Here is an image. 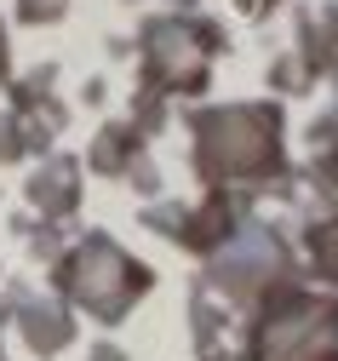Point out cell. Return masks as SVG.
<instances>
[{"instance_id": "obj_1", "label": "cell", "mask_w": 338, "mask_h": 361, "mask_svg": "<svg viewBox=\"0 0 338 361\" xmlns=\"http://www.w3.org/2000/svg\"><path fill=\"white\" fill-rule=\"evenodd\" d=\"M58 287L80 304V310H92L98 322H121V315L138 304V293L150 287V269H138L121 247H109L104 235H92V241H80L75 247V258L58 269Z\"/></svg>"}, {"instance_id": "obj_2", "label": "cell", "mask_w": 338, "mask_h": 361, "mask_svg": "<svg viewBox=\"0 0 338 361\" xmlns=\"http://www.w3.org/2000/svg\"><path fill=\"white\" fill-rule=\"evenodd\" d=\"M253 361H338V304L332 298L275 304L258 322Z\"/></svg>"}, {"instance_id": "obj_3", "label": "cell", "mask_w": 338, "mask_h": 361, "mask_svg": "<svg viewBox=\"0 0 338 361\" xmlns=\"http://www.w3.org/2000/svg\"><path fill=\"white\" fill-rule=\"evenodd\" d=\"M6 315L23 327V338H29L35 355H52V350L69 344V315H64L58 304H40V298H23V293H18V304H6Z\"/></svg>"}, {"instance_id": "obj_4", "label": "cell", "mask_w": 338, "mask_h": 361, "mask_svg": "<svg viewBox=\"0 0 338 361\" xmlns=\"http://www.w3.org/2000/svg\"><path fill=\"white\" fill-rule=\"evenodd\" d=\"M315 264L327 269V276H338V230H327V235L315 230Z\"/></svg>"}, {"instance_id": "obj_5", "label": "cell", "mask_w": 338, "mask_h": 361, "mask_svg": "<svg viewBox=\"0 0 338 361\" xmlns=\"http://www.w3.org/2000/svg\"><path fill=\"white\" fill-rule=\"evenodd\" d=\"M0 69H6V47H0Z\"/></svg>"}]
</instances>
